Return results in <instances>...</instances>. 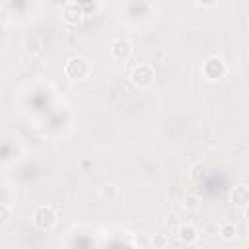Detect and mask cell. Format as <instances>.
<instances>
[{"mask_svg":"<svg viewBox=\"0 0 249 249\" xmlns=\"http://www.w3.org/2000/svg\"><path fill=\"white\" fill-rule=\"evenodd\" d=\"M64 74L70 80H86L91 74V62L84 56H70L64 64Z\"/></svg>","mask_w":249,"mask_h":249,"instance_id":"1","label":"cell"},{"mask_svg":"<svg viewBox=\"0 0 249 249\" xmlns=\"http://www.w3.org/2000/svg\"><path fill=\"white\" fill-rule=\"evenodd\" d=\"M200 72H202V76H204L206 80L216 82V80H222V78L226 76L228 68H226V62H224L220 56L214 54V56H208V58L202 62Z\"/></svg>","mask_w":249,"mask_h":249,"instance_id":"2","label":"cell"},{"mask_svg":"<svg viewBox=\"0 0 249 249\" xmlns=\"http://www.w3.org/2000/svg\"><path fill=\"white\" fill-rule=\"evenodd\" d=\"M130 82L136 86V88H150L156 80V72L150 64H136L132 70H130Z\"/></svg>","mask_w":249,"mask_h":249,"instance_id":"3","label":"cell"},{"mask_svg":"<svg viewBox=\"0 0 249 249\" xmlns=\"http://www.w3.org/2000/svg\"><path fill=\"white\" fill-rule=\"evenodd\" d=\"M56 222V212L53 206L49 204H41L33 210V224L39 228V230H51Z\"/></svg>","mask_w":249,"mask_h":249,"instance_id":"4","label":"cell"},{"mask_svg":"<svg viewBox=\"0 0 249 249\" xmlns=\"http://www.w3.org/2000/svg\"><path fill=\"white\" fill-rule=\"evenodd\" d=\"M132 54V43L126 39H115L111 43V56L115 60H128Z\"/></svg>","mask_w":249,"mask_h":249,"instance_id":"5","label":"cell"},{"mask_svg":"<svg viewBox=\"0 0 249 249\" xmlns=\"http://www.w3.org/2000/svg\"><path fill=\"white\" fill-rule=\"evenodd\" d=\"M230 202L235 204L237 208H247L249 206V187L247 185H235L230 191Z\"/></svg>","mask_w":249,"mask_h":249,"instance_id":"6","label":"cell"},{"mask_svg":"<svg viewBox=\"0 0 249 249\" xmlns=\"http://www.w3.org/2000/svg\"><path fill=\"white\" fill-rule=\"evenodd\" d=\"M177 237H179L181 243L195 245L196 239H198V231H196V228L191 226V224H179V228H177Z\"/></svg>","mask_w":249,"mask_h":249,"instance_id":"7","label":"cell"},{"mask_svg":"<svg viewBox=\"0 0 249 249\" xmlns=\"http://www.w3.org/2000/svg\"><path fill=\"white\" fill-rule=\"evenodd\" d=\"M82 16H84V8H82L80 4H76V2L64 6V10H62V18H64V21L70 23V25L80 23V21H82Z\"/></svg>","mask_w":249,"mask_h":249,"instance_id":"8","label":"cell"},{"mask_svg":"<svg viewBox=\"0 0 249 249\" xmlns=\"http://www.w3.org/2000/svg\"><path fill=\"white\" fill-rule=\"evenodd\" d=\"M189 177H191L193 183H202V181L208 177V165H204V163H195V165L191 167V171H189Z\"/></svg>","mask_w":249,"mask_h":249,"instance_id":"9","label":"cell"},{"mask_svg":"<svg viewBox=\"0 0 249 249\" xmlns=\"http://www.w3.org/2000/svg\"><path fill=\"white\" fill-rule=\"evenodd\" d=\"M220 237L224 241H233L235 239V226L231 222H222L220 224Z\"/></svg>","mask_w":249,"mask_h":249,"instance_id":"10","label":"cell"},{"mask_svg":"<svg viewBox=\"0 0 249 249\" xmlns=\"http://www.w3.org/2000/svg\"><path fill=\"white\" fill-rule=\"evenodd\" d=\"M41 47H43V41H41L37 35H29V37L25 39V51H27L29 54H37V53L41 51Z\"/></svg>","mask_w":249,"mask_h":249,"instance_id":"11","label":"cell"},{"mask_svg":"<svg viewBox=\"0 0 249 249\" xmlns=\"http://www.w3.org/2000/svg\"><path fill=\"white\" fill-rule=\"evenodd\" d=\"M183 206H185V210L195 212V210H198L200 200H198V196H196V195H187V196L183 198Z\"/></svg>","mask_w":249,"mask_h":249,"instance_id":"12","label":"cell"},{"mask_svg":"<svg viewBox=\"0 0 249 249\" xmlns=\"http://www.w3.org/2000/svg\"><path fill=\"white\" fill-rule=\"evenodd\" d=\"M10 214H12L10 206H8L6 202H2V204H0V224H6V222L10 220Z\"/></svg>","mask_w":249,"mask_h":249,"instance_id":"13","label":"cell"},{"mask_svg":"<svg viewBox=\"0 0 249 249\" xmlns=\"http://www.w3.org/2000/svg\"><path fill=\"white\" fill-rule=\"evenodd\" d=\"M103 196H105V198H115V196H117V187H115V185L103 187Z\"/></svg>","mask_w":249,"mask_h":249,"instance_id":"14","label":"cell"},{"mask_svg":"<svg viewBox=\"0 0 249 249\" xmlns=\"http://www.w3.org/2000/svg\"><path fill=\"white\" fill-rule=\"evenodd\" d=\"M152 245H154L156 249H160V247H165V245H167V239H165V235H156V237L152 239Z\"/></svg>","mask_w":249,"mask_h":249,"instance_id":"15","label":"cell"},{"mask_svg":"<svg viewBox=\"0 0 249 249\" xmlns=\"http://www.w3.org/2000/svg\"><path fill=\"white\" fill-rule=\"evenodd\" d=\"M165 226H167V228H179V224H177V216H175V214H169L167 220H165Z\"/></svg>","mask_w":249,"mask_h":249,"instance_id":"16","label":"cell"},{"mask_svg":"<svg viewBox=\"0 0 249 249\" xmlns=\"http://www.w3.org/2000/svg\"><path fill=\"white\" fill-rule=\"evenodd\" d=\"M196 2V6H200V8H212L214 4H216V0H195Z\"/></svg>","mask_w":249,"mask_h":249,"instance_id":"17","label":"cell"},{"mask_svg":"<svg viewBox=\"0 0 249 249\" xmlns=\"http://www.w3.org/2000/svg\"><path fill=\"white\" fill-rule=\"evenodd\" d=\"M245 218H247V222H249V206L245 208Z\"/></svg>","mask_w":249,"mask_h":249,"instance_id":"18","label":"cell"}]
</instances>
